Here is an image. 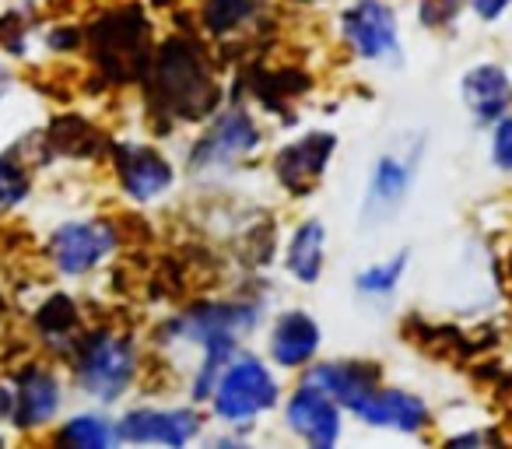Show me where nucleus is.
<instances>
[{
    "label": "nucleus",
    "mask_w": 512,
    "mask_h": 449,
    "mask_svg": "<svg viewBox=\"0 0 512 449\" xmlns=\"http://www.w3.org/2000/svg\"><path fill=\"white\" fill-rule=\"evenodd\" d=\"M256 11V0H207L204 22L211 32H232L235 25H242Z\"/></svg>",
    "instance_id": "obj_21"
},
{
    "label": "nucleus",
    "mask_w": 512,
    "mask_h": 449,
    "mask_svg": "<svg viewBox=\"0 0 512 449\" xmlns=\"http://www.w3.org/2000/svg\"><path fill=\"white\" fill-rule=\"evenodd\" d=\"M0 95H4V74H0Z\"/></svg>",
    "instance_id": "obj_25"
},
{
    "label": "nucleus",
    "mask_w": 512,
    "mask_h": 449,
    "mask_svg": "<svg viewBox=\"0 0 512 449\" xmlns=\"http://www.w3.org/2000/svg\"><path fill=\"white\" fill-rule=\"evenodd\" d=\"M334 148H337L334 134H306L295 144H288V148H281L274 169H278V179L285 183V190L295 193V197L313 193V186L320 183L323 172H327V162H330V155H334Z\"/></svg>",
    "instance_id": "obj_8"
},
{
    "label": "nucleus",
    "mask_w": 512,
    "mask_h": 449,
    "mask_svg": "<svg viewBox=\"0 0 512 449\" xmlns=\"http://www.w3.org/2000/svg\"><path fill=\"white\" fill-rule=\"evenodd\" d=\"M116 236L106 221H67L53 232L50 257L57 271L64 274H88L113 253Z\"/></svg>",
    "instance_id": "obj_6"
},
{
    "label": "nucleus",
    "mask_w": 512,
    "mask_h": 449,
    "mask_svg": "<svg viewBox=\"0 0 512 449\" xmlns=\"http://www.w3.org/2000/svg\"><path fill=\"white\" fill-rule=\"evenodd\" d=\"M404 267H407V253L386 260V264L365 267V271L355 278L358 292H365V295H390L393 288L400 285V278H404Z\"/></svg>",
    "instance_id": "obj_20"
},
{
    "label": "nucleus",
    "mask_w": 512,
    "mask_h": 449,
    "mask_svg": "<svg viewBox=\"0 0 512 449\" xmlns=\"http://www.w3.org/2000/svg\"><path fill=\"white\" fill-rule=\"evenodd\" d=\"M341 32L362 60H400L397 11L383 0H355L341 15Z\"/></svg>",
    "instance_id": "obj_5"
},
{
    "label": "nucleus",
    "mask_w": 512,
    "mask_h": 449,
    "mask_svg": "<svg viewBox=\"0 0 512 449\" xmlns=\"http://www.w3.org/2000/svg\"><path fill=\"white\" fill-rule=\"evenodd\" d=\"M155 99L169 116L197 120L207 116L218 102V88L204 64V53L190 39H169L158 53Z\"/></svg>",
    "instance_id": "obj_1"
},
{
    "label": "nucleus",
    "mask_w": 512,
    "mask_h": 449,
    "mask_svg": "<svg viewBox=\"0 0 512 449\" xmlns=\"http://www.w3.org/2000/svg\"><path fill=\"white\" fill-rule=\"evenodd\" d=\"M460 95L477 123H491V120H502L505 109H509L512 81L498 64H477L463 74Z\"/></svg>",
    "instance_id": "obj_14"
},
{
    "label": "nucleus",
    "mask_w": 512,
    "mask_h": 449,
    "mask_svg": "<svg viewBox=\"0 0 512 449\" xmlns=\"http://www.w3.org/2000/svg\"><path fill=\"white\" fill-rule=\"evenodd\" d=\"M509 4H512V0H474V11H477L481 18H488V22H491V18L502 15V11L509 8Z\"/></svg>",
    "instance_id": "obj_24"
},
{
    "label": "nucleus",
    "mask_w": 512,
    "mask_h": 449,
    "mask_svg": "<svg viewBox=\"0 0 512 449\" xmlns=\"http://www.w3.org/2000/svg\"><path fill=\"white\" fill-rule=\"evenodd\" d=\"M299 4H316V0H299Z\"/></svg>",
    "instance_id": "obj_26"
},
{
    "label": "nucleus",
    "mask_w": 512,
    "mask_h": 449,
    "mask_svg": "<svg viewBox=\"0 0 512 449\" xmlns=\"http://www.w3.org/2000/svg\"><path fill=\"white\" fill-rule=\"evenodd\" d=\"M211 400L221 421H249L278 404V383L260 358L242 355L221 372Z\"/></svg>",
    "instance_id": "obj_2"
},
{
    "label": "nucleus",
    "mask_w": 512,
    "mask_h": 449,
    "mask_svg": "<svg viewBox=\"0 0 512 449\" xmlns=\"http://www.w3.org/2000/svg\"><path fill=\"white\" fill-rule=\"evenodd\" d=\"M116 169H120L123 190L134 200H155L162 197L172 186V165L158 155L155 148H144V144H116L113 148Z\"/></svg>",
    "instance_id": "obj_11"
},
{
    "label": "nucleus",
    "mask_w": 512,
    "mask_h": 449,
    "mask_svg": "<svg viewBox=\"0 0 512 449\" xmlns=\"http://www.w3.org/2000/svg\"><path fill=\"white\" fill-rule=\"evenodd\" d=\"M320 351V323L309 313H285L274 323L271 334V358L285 369H302V365L313 362V355Z\"/></svg>",
    "instance_id": "obj_17"
},
{
    "label": "nucleus",
    "mask_w": 512,
    "mask_h": 449,
    "mask_svg": "<svg viewBox=\"0 0 512 449\" xmlns=\"http://www.w3.org/2000/svg\"><path fill=\"white\" fill-rule=\"evenodd\" d=\"M29 197V176L15 158H0V214Z\"/></svg>",
    "instance_id": "obj_22"
},
{
    "label": "nucleus",
    "mask_w": 512,
    "mask_h": 449,
    "mask_svg": "<svg viewBox=\"0 0 512 449\" xmlns=\"http://www.w3.org/2000/svg\"><path fill=\"white\" fill-rule=\"evenodd\" d=\"M134 372H137L134 344L116 334L92 337L78 358V383H81V390L95 400L123 397V390L130 386Z\"/></svg>",
    "instance_id": "obj_3"
},
{
    "label": "nucleus",
    "mask_w": 512,
    "mask_h": 449,
    "mask_svg": "<svg viewBox=\"0 0 512 449\" xmlns=\"http://www.w3.org/2000/svg\"><path fill=\"white\" fill-rule=\"evenodd\" d=\"M95 60L106 67L113 78H141L148 71V22L127 11V15H113L102 25L92 29Z\"/></svg>",
    "instance_id": "obj_4"
},
{
    "label": "nucleus",
    "mask_w": 512,
    "mask_h": 449,
    "mask_svg": "<svg viewBox=\"0 0 512 449\" xmlns=\"http://www.w3.org/2000/svg\"><path fill=\"white\" fill-rule=\"evenodd\" d=\"M60 439L81 449H106V446H113V442H120V428L109 425L99 414H78V418H71L64 425Z\"/></svg>",
    "instance_id": "obj_19"
},
{
    "label": "nucleus",
    "mask_w": 512,
    "mask_h": 449,
    "mask_svg": "<svg viewBox=\"0 0 512 449\" xmlns=\"http://www.w3.org/2000/svg\"><path fill=\"white\" fill-rule=\"evenodd\" d=\"M120 439L127 442H165V446H186V442L197 435L200 418L183 407H172V411H158V407H141V411H130L120 421Z\"/></svg>",
    "instance_id": "obj_12"
},
{
    "label": "nucleus",
    "mask_w": 512,
    "mask_h": 449,
    "mask_svg": "<svg viewBox=\"0 0 512 449\" xmlns=\"http://www.w3.org/2000/svg\"><path fill=\"white\" fill-rule=\"evenodd\" d=\"M323 243H327V232H323L320 221H306L299 225V232L288 243V271L302 285H316L323 271Z\"/></svg>",
    "instance_id": "obj_18"
},
{
    "label": "nucleus",
    "mask_w": 512,
    "mask_h": 449,
    "mask_svg": "<svg viewBox=\"0 0 512 449\" xmlns=\"http://www.w3.org/2000/svg\"><path fill=\"white\" fill-rule=\"evenodd\" d=\"M491 158L502 172H512V116H502L491 137Z\"/></svg>",
    "instance_id": "obj_23"
},
{
    "label": "nucleus",
    "mask_w": 512,
    "mask_h": 449,
    "mask_svg": "<svg viewBox=\"0 0 512 449\" xmlns=\"http://www.w3.org/2000/svg\"><path fill=\"white\" fill-rule=\"evenodd\" d=\"M411 179H414V169L407 158H400V155L376 158L369 183H365V200H362L365 229H383L386 221L404 207L407 193H411Z\"/></svg>",
    "instance_id": "obj_7"
},
{
    "label": "nucleus",
    "mask_w": 512,
    "mask_h": 449,
    "mask_svg": "<svg viewBox=\"0 0 512 449\" xmlns=\"http://www.w3.org/2000/svg\"><path fill=\"white\" fill-rule=\"evenodd\" d=\"M288 425H292L295 435L309 442L316 449H330L337 439H341V407H337L334 397L320 390V386H302V390L292 393L288 400Z\"/></svg>",
    "instance_id": "obj_10"
},
{
    "label": "nucleus",
    "mask_w": 512,
    "mask_h": 449,
    "mask_svg": "<svg viewBox=\"0 0 512 449\" xmlns=\"http://www.w3.org/2000/svg\"><path fill=\"white\" fill-rule=\"evenodd\" d=\"M309 383L320 386L337 404L355 411L365 397H372L379 390V372L365 362H327V365H313Z\"/></svg>",
    "instance_id": "obj_16"
},
{
    "label": "nucleus",
    "mask_w": 512,
    "mask_h": 449,
    "mask_svg": "<svg viewBox=\"0 0 512 449\" xmlns=\"http://www.w3.org/2000/svg\"><path fill=\"white\" fill-rule=\"evenodd\" d=\"M256 144H260L256 123L249 120L242 109H232V113L218 116V120L211 123V130H207L197 141V148H193L190 162L197 165V169L200 165H232V162H239V158H246L249 151H256Z\"/></svg>",
    "instance_id": "obj_9"
},
{
    "label": "nucleus",
    "mask_w": 512,
    "mask_h": 449,
    "mask_svg": "<svg viewBox=\"0 0 512 449\" xmlns=\"http://www.w3.org/2000/svg\"><path fill=\"white\" fill-rule=\"evenodd\" d=\"M355 414L365 425L397 428V432H421L428 425V418H432L425 400H418L414 393L404 390H376L355 407Z\"/></svg>",
    "instance_id": "obj_15"
},
{
    "label": "nucleus",
    "mask_w": 512,
    "mask_h": 449,
    "mask_svg": "<svg viewBox=\"0 0 512 449\" xmlns=\"http://www.w3.org/2000/svg\"><path fill=\"white\" fill-rule=\"evenodd\" d=\"M60 407V383L46 369H25L11 390V421L22 428H39L53 421Z\"/></svg>",
    "instance_id": "obj_13"
}]
</instances>
